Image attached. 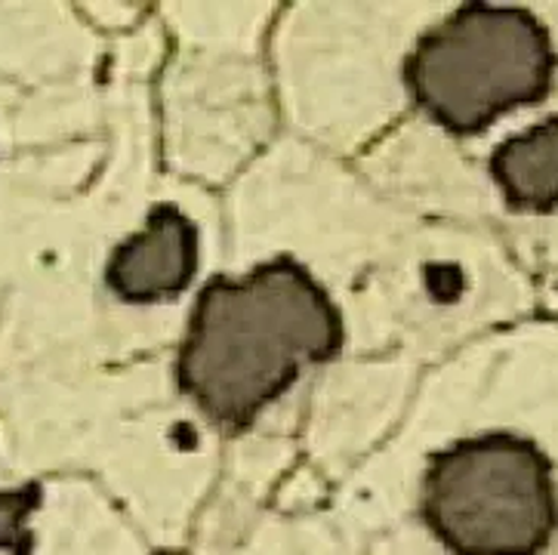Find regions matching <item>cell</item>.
<instances>
[{"instance_id":"obj_1","label":"cell","mask_w":558,"mask_h":555,"mask_svg":"<svg viewBox=\"0 0 558 555\" xmlns=\"http://www.w3.org/2000/svg\"><path fill=\"white\" fill-rule=\"evenodd\" d=\"M342 315L315 275L275 256L198 293L177 359V383L226 430H247L312 364L342 349Z\"/></svg>"},{"instance_id":"obj_2","label":"cell","mask_w":558,"mask_h":555,"mask_svg":"<svg viewBox=\"0 0 558 555\" xmlns=\"http://www.w3.org/2000/svg\"><path fill=\"white\" fill-rule=\"evenodd\" d=\"M556 47L524 7L466 3L426 32L404 62L408 93L453 136H475L553 91Z\"/></svg>"},{"instance_id":"obj_3","label":"cell","mask_w":558,"mask_h":555,"mask_svg":"<svg viewBox=\"0 0 558 555\" xmlns=\"http://www.w3.org/2000/svg\"><path fill=\"white\" fill-rule=\"evenodd\" d=\"M423 519L453 555H537L558 531L553 460L531 438L490 432L435 454Z\"/></svg>"},{"instance_id":"obj_4","label":"cell","mask_w":558,"mask_h":555,"mask_svg":"<svg viewBox=\"0 0 558 555\" xmlns=\"http://www.w3.org/2000/svg\"><path fill=\"white\" fill-rule=\"evenodd\" d=\"M198 272V226L177 204H155L145 226L109 256L106 285L130 305L180 297Z\"/></svg>"},{"instance_id":"obj_5","label":"cell","mask_w":558,"mask_h":555,"mask_svg":"<svg viewBox=\"0 0 558 555\" xmlns=\"http://www.w3.org/2000/svg\"><path fill=\"white\" fill-rule=\"evenodd\" d=\"M490 177L515 210L549 214L558 207V114L509 136L490 155Z\"/></svg>"},{"instance_id":"obj_6","label":"cell","mask_w":558,"mask_h":555,"mask_svg":"<svg viewBox=\"0 0 558 555\" xmlns=\"http://www.w3.org/2000/svg\"><path fill=\"white\" fill-rule=\"evenodd\" d=\"M40 506V487L25 484L16 491H0V550L13 555L32 553V531L28 519Z\"/></svg>"}]
</instances>
